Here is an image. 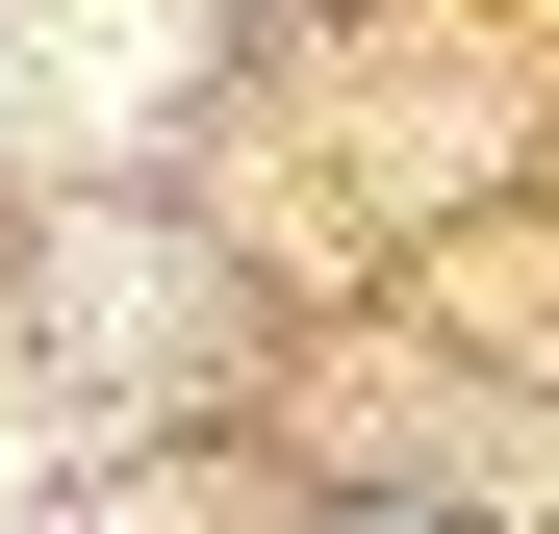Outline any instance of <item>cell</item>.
Instances as JSON below:
<instances>
[{
  "instance_id": "obj_1",
  "label": "cell",
  "mask_w": 559,
  "mask_h": 534,
  "mask_svg": "<svg viewBox=\"0 0 559 534\" xmlns=\"http://www.w3.org/2000/svg\"><path fill=\"white\" fill-rule=\"evenodd\" d=\"M0 103L103 128V103H128V0H26V26H0Z\"/></svg>"
}]
</instances>
